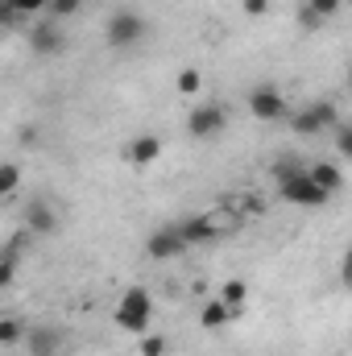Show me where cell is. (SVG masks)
I'll list each match as a JSON object with an SVG mask.
<instances>
[{
    "mask_svg": "<svg viewBox=\"0 0 352 356\" xmlns=\"http://www.w3.org/2000/svg\"><path fill=\"white\" fill-rule=\"evenodd\" d=\"M129 162L133 166H150V162H158V154H162V141L154 137V133H141V137H133L129 141Z\"/></svg>",
    "mask_w": 352,
    "mask_h": 356,
    "instance_id": "obj_13",
    "label": "cell"
},
{
    "mask_svg": "<svg viewBox=\"0 0 352 356\" xmlns=\"http://www.w3.org/2000/svg\"><path fill=\"white\" fill-rule=\"evenodd\" d=\"M228 319H237V315H232V311H228V307H224L220 298H211V302H207V307L199 311V323H203L207 332H216V327H224Z\"/></svg>",
    "mask_w": 352,
    "mask_h": 356,
    "instance_id": "obj_16",
    "label": "cell"
},
{
    "mask_svg": "<svg viewBox=\"0 0 352 356\" xmlns=\"http://www.w3.org/2000/svg\"><path fill=\"white\" fill-rule=\"evenodd\" d=\"M249 112H253L257 120H265V124H273V120H286V116H290V104H286L282 91L257 88V91H249Z\"/></svg>",
    "mask_w": 352,
    "mask_h": 356,
    "instance_id": "obj_6",
    "label": "cell"
},
{
    "mask_svg": "<svg viewBox=\"0 0 352 356\" xmlns=\"http://www.w3.org/2000/svg\"><path fill=\"white\" fill-rule=\"evenodd\" d=\"M46 8H50V21H67V17H75L83 8V0H50Z\"/></svg>",
    "mask_w": 352,
    "mask_h": 356,
    "instance_id": "obj_19",
    "label": "cell"
},
{
    "mask_svg": "<svg viewBox=\"0 0 352 356\" xmlns=\"http://www.w3.org/2000/svg\"><path fill=\"white\" fill-rule=\"evenodd\" d=\"M178 232H182V245H207V241H216L224 228L216 224V216H191V220L178 224Z\"/></svg>",
    "mask_w": 352,
    "mask_h": 356,
    "instance_id": "obj_10",
    "label": "cell"
},
{
    "mask_svg": "<svg viewBox=\"0 0 352 356\" xmlns=\"http://www.w3.org/2000/svg\"><path fill=\"white\" fill-rule=\"evenodd\" d=\"M241 8H245L249 17H265V13H269V0H241Z\"/></svg>",
    "mask_w": 352,
    "mask_h": 356,
    "instance_id": "obj_24",
    "label": "cell"
},
{
    "mask_svg": "<svg viewBox=\"0 0 352 356\" xmlns=\"http://www.w3.org/2000/svg\"><path fill=\"white\" fill-rule=\"evenodd\" d=\"M186 245H182V232H178V224L170 228H158V232H150V241H145V253L154 257V261H166V257H178Z\"/></svg>",
    "mask_w": 352,
    "mask_h": 356,
    "instance_id": "obj_9",
    "label": "cell"
},
{
    "mask_svg": "<svg viewBox=\"0 0 352 356\" xmlns=\"http://www.w3.org/2000/svg\"><path fill=\"white\" fill-rule=\"evenodd\" d=\"M228 129V108L224 104H199L186 112V133L195 141H207V137H220Z\"/></svg>",
    "mask_w": 352,
    "mask_h": 356,
    "instance_id": "obj_5",
    "label": "cell"
},
{
    "mask_svg": "<svg viewBox=\"0 0 352 356\" xmlns=\"http://www.w3.org/2000/svg\"><path fill=\"white\" fill-rule=\"evenodd\" d=\"M17 137H21V141H25V145H33V141H38V129H33V124H25V129H21V133H17Z\"/></svg>",
    "mask_w": 352,
    "mask_h": 356,
    "instance_id": "obj_26",
    "label": "cell"
},
{
    "mask_svg": "<svg viewBox=\"0 0 352 356\" xmlns=\"http://www.w3.org/2000/svg\"><path fill=\"white\" fill-rule=\"evenodd\" d=\"M216 298H220L232 315H241V311H245V298H249V282H245V277H228Z\"/></svg>",
    "mask_w": 352,
    "mask_h": 356,
    "instance_id": "obj_15",
    "label": "cell"
},
{
    "mask_svg": "<svg viewBox=\"0 0 352 356\" xmlns=\"http://www.w3.org/2000/svg\"><path fill=\"white\" fill-rule=\"evenodd\" d=\"M336 13H340V0H303L298 21H303V29H319V25H328Z\"/></svg>",
    "mask_w": 352,
    "mask_h": 356,
    "instance_id": "obj_11",
    "label": "cell"
},
{
    "mask_svg": "<svg viewBox=\"0 0 352 356\" xmlns=\"http://www.w3.org/2000/svg\"><path fill=\"white\" fill-rule=\"evenodd\" d=\"M25 340V323L17 319V315H4L0 319V348H13V344H21Z\"/></svg>",
    "mask_w": 352,
    "mask_h": 356,
    "instance_id": "obj_17",
    "label": "cell"
},
{
    "mask_svg": "<svg viewBox=\"0 0 352 356\" xmlns=\"http://www.w3.org/2000/svg\"><path fill=\"white\" fill-rule=\"evenodd\" d=\"M199 83H203V75H199V71H191V67H186V71H178V91H182V95H195Z\"/></svg>",
    "mask_w": 352,
    "mask_h": 356,
    "instance_id": "obj_20",
    "label": "cell"
},
{
    "mask_svg": "<svg viewBox=\"0 0 352 356\" xmlns=\"http://www.w3.org/2000/svg\"><path fill=\"white\" fill-rule=\"evenodd\" d=\"M273 175H278V195H282L286 203H294V207H323V203L332 199L328 191H319V186L311 182L307 166L286 162V166H278Z\"/></svg>",
    "mask_w": 352,
    "mask_h": 356,
    "instance_id": "obj_1",
    "label": "cell"
},
{
    "mask_svg": "<svg viewBox=\"0 0 352 356\" xmlns=\"http://www.w3.org/2000/svg\"><path fill=\"white\" fill-rule=\"evenodd\" d=\"M8 4H13V13H17V17H29V13H46V4H50V0H8Z\"/></svg>",
    "mask_w": 352,
    "mask_h": 356,
    "instance_id": "obj_22",
    "label": "cell"
},
{
    "mask_svg": "<svg viewBox=\"0 0 352 356\" xmlns=\"http://www.w3.org/2000/svg\"><path fill=\"white\" fill-rule=\"evenodd\" d=\"M336 124H340V108L332 99H315L303 112H290V129L298 137H319L323 129H336Z\"/></svg>",
    "mask_w": 352,
    "mask_h": 356,
    "instance_id": "obj_4",
    "label": "cell"
},
{
    "mask_svg": "<svg viewBox=\"0 0 352 356\" xmlns=\"http://www.w3.org/2000/svg\"><path fill=\"white\" fill-rule=\"evenodd\" d=\"M145 33H150V25H145V17L133 13V8H116V13L108 17V25H104V38H108L112 50H133Z\"/></svg>",
    "mask_w": 352,
    "mask_h": 356,
    "instance_id": "obj_3",
    "label": "cell"
},
{
    "mask_svg": "<svg viewBox=\"0 0 352 356\" xmlns=\"http://www.w3.org/2000/svg\"><path fill=\"white\" fill-rule=\"evenodd\" d=\"M29 46H33V54H42V58H50V54H63L67 50V33L58 29V21H38L33 29H29Z\"/></svg>",
    "mask_w": 352,
    "mask_h": 356,
    "instance_id": "obj_7",
    "label": "cell"
},
{
    "mask_svg": "<svg viewBox=\"0 0 352 356\" xmlns=\"http://www.w3.org/2000/svg\"><path fill=\"white\" fill-rule=\"evenodd\" d=\"M13 21H17V13H13V4H8V0H0V29H8Z\"/></svg>",
    "mask_w": 352,
    "mask_h": 356,
    "instance_id": "obj_25",
    "label": "cell"
},
{
    "mask_svg": "<svg viewBox=\"0 0 352 356\" xmlns=\"http://www.w3.org/2000/svg\"><path fill=\"white\" fill-rule=\"evenodd\" d=\"M150 323H154V294L145 286H129L116 302V327L133 332V336H145Z\"/></svg>",
    "mask_w": 352,
    "mask_h": 356,
    "instance_id": "obj_2",
    "label": "cell"
},
{
    "mask_svg": "<svg viewBox=\"0 0 352 356\" xmlns=\"http://www.w3.org/2000/svg\"><path fill=\"white\" fill-rule=\"evenodd\" d=\"M162 353H166V340L145 332V336H141V356H162Z\"/></svg>",
    "mask_w": 352,
    "mask_h": 356,
    "instance_id": "obj_23",
    "label": "cell"
},
{
    "mask_svg": "<svg viewBox=\"0 0 352 356\" xmlns=\"http://www.w3.org/2000/svg\"><path fill=\"white\" fill-rule=\"evenodd\" d=\"M21 186V166L17 162H0V199H8Z\"/></svg>",
    "mask_w": 352,
    "mask_h": 356,
    "instance_id": "obj_18",
    "label": "cell"
},
{
    "mask_svg": "<svg viewBox=\"0 0 352 356\" xmlns=\"http://www.w3.org/2000/svg\"><path fill=\"white\" fill-rule=\"evenodd\" d=\"M336 154H340V158H352V129L344 120L336 124Z\"/></svg>",
    "mask_w": 352,
    "mask_h": 356,
    "instance_id": "obj_21",
    "label": "cell"
},
{
    "mask_svg": "<svg viewBox=\"0 0 352 356\" xmlns=\"http://www.w3.org/2000/svg\"><path fill=\"white\" fill-rule=\"evenodd\" d=\"M29 356H58V332L54 327H25V340H21Z\"/></svg>",
    "mask_w": 352,
    "mask_h": 356,
    "instance_id": "obj_12",
    "label": "cell"
},
{
    "mask_svg": "<svg viewBox=\"0 0 352 356\" xmlns=\"http://www.w3.org/2000/svg\"><path fill=\"white\" fill-rule=\"evenodd\" d=\"M307 175H311V182H315L319 191H328V195H336V191L344 186V170H340L336 162H315V166H307Z\"/></svg>",
    "mask_w": 352,
    "mask_h": 356,
    "instance_id": "obj_14",
    "label": "cell"
},
{
    "mask_svg": "<svg viewBox=\"0 0 352 356\" xmlns=\"http://www.w3.org/2000/svg\"><path fill=\"white\" fill-rule=\"evenodd\" d=\"M25 232L29 236H54L58 232V216H54V207L46 199H33L25 207Z\"/></svg>",
    "mask_w": 352,
    "mask_h": 356,
    "instance_id": "obj_8",
    "label": "cell"
}]
</instances>
